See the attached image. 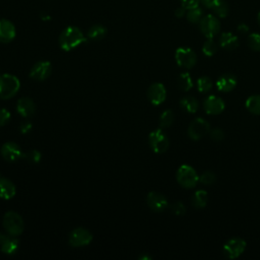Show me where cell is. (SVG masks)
Listing matches in <instances>:
<instances>
[{"label": "cell", "mask_w": 260, "mask_h": 260, "mask_svg": "<svg viewBox=\"0 0 260 260\" xmlns=\"http://www.w3.org/2000/svg\"><path fill=\"white\" fill-rule=\"evenodd\" d=\"M86 42L82 31L77 27H67L59 36V46L63 51H71Z\"/></svg>", "instance_id": "6da1fadb"}, {"label": "cell", "mask_w": 260, "mask_h": 260, "mask_svg": "<svg viewBox=\"0 0 260 260\" xmlns=\"http://www.w3.org/2000/svg\"><path fill=\"white\" fill-rule=\"evenodd\" d=\"M21 88L19 78L13 74L0 75V99L9 100L16 96Z\"/></svg>", "instance_id": "7a4b0ae2"}, {"label": "cell", "mask_w": 260, "mask_h": 260, "mask_svg": "<svg viewBox=\"0 0 260 260\" xmlns=\"http://www.w3.org/2000/svg\"><path fill=\"white\" fill-rule=\"evenodd\" d=\"M4 228L8 235L20 236L25 230V223L22 216L16 211H8L4 216Z\"/></svg>", "instance_id": "3957f363"}, {"label": "cell", "mask_w": 260, "mask_h": 260, "mask_svg": "<svg viewBox=\"0 0 260 260\" xmlns=\"http://www.w3.org/2000/svg\"><path fill=\"white\" fill-rule=\"evenodd\" d=\"M176 178L178 183L186 189H191L199 182V175L195 169L188 165H182L177 171Z\"/></svg>", "instance_id": "277c9868"}, {"label": "cell", "mask_w": 260, "mask_h": 260, "mask_svg": "<svg viewBox=\"0 0 260 260\" xmlns=\"http://www.w3.org/2000/svg\"><path fill=\"white\" fill-rule=\"evenodd\" d=\"M199 28L201 33L207 39H213L220 33L221 23L216 17L212 15H206L199 22Z\"/></svg>", "instance_id": "5b68a950"}, {"label": "cell", "mask_w": 260, "mask_h": 260, "mask_svg": "<svg viewBox=\"0 0 260 260\" xmlns=\"http://www.w3.org/2000/svg\"><path fill=\"white\" fill-rule=\"evenodd\" d=\"M210 133V125L209 123L202 119V118H196L194 119L188 126L187 134L188 137L192 141H199L206 137Z\"/></svg>", "instance_id": "8992f818"}, {"label": "cell", "mask_w": 260, "mask_h": 260, "mask_svg": "<svg viewBox=\"0 0 260 260\" xmlns=\"http://www.w3.org/2000/svg\"><path fill=\"white\" fill-rule=\"evenodd\" d=\"M149 145L157 154H163L169 149V139L162 129H157L149 137Z\"/></svg>", "instance_id": "52a82bcc"}, {"label": "cell", "mask_w": 260, "mask_h": 260, "mask_svg": "<svg viewBox=\"0 0 260 260\" xmlns=\"http://www.w3.org/2000/svg\"><path fill=\"white\" fill-rule=\"evenodd\" d=\"M175 59L177 64L185 69L193 68L197 62L196 53L191 48L187 47L178 48L175 53Z\"/></svg>", "instance_id": "ba28073f"}, {"label": "cell", "mask_w": 260, "mask_h": 260, "mask_svg": "<svg viewBox=\"0 0 260 260\" xmlns=\"http://www.w3.org/2000/svg\"><path fill=\"white\" fill-rule=\"evenodd\" d=\"M245 250L246 242L241 238H232L223 247V253L229 259H236L240 257Z\"/></svg>", "instance_id": "9c48e42d"}, {"label": "cell", "mask_w": 260, "mask_h": 260, "mask_svg": "<svg viewBox=\"0 0 260 260\" xmlns=\"http://www.w3.org/2000/svg\"><path fill=\"white\" fill-rule=\"evenodd\" d=\"M92 241V233L84 228H76L69 235V245L75 248L88 246Z\"/></svg>", "instance_id": "30bf717a"}, {"label": "cell", "mask_w": 260, "mask_h": 260, "mask_svg": "<svg viewBox=\"0 0 260 260\" xmlns=\"http://www.w3.org/2000/svg\"><path fill=\"white\" fill-rule=\"evenodd\" d=\"M147 96H148L149 101L153 105L158 106V105L163 104L167 98V91H166L165 85L160 82L153 83L148 90Z\"/></svg>", "instance_id": "8fae6325"}, {"label": "cell", "mask_w": 260, "mask_h": 260, "mask_svg": "<svg viewBox=\"0 0 260 260\" xmlns=\"http://www.w3.org/2000/svg\"><path fill=\"white\" fill-rule=\"evenodd\" d=\"M52 71V65L49 61L37 62L30 71V77L37 81H42L48 78Z\"/></svg>", "instance_id": "7c38bea8"}, {"label": "cell", "mask_w": 260, "mask_h": 260, "mask_svg": "<svg viewBox=\"0 0 260 260\" xmlns=\"http://www.w3.org/2000/svg\"><path fill=\"white\" fill-rule=\"evenodd\" d=\"M0 153H2L3 158L10 162V163H14L19 161L20 159H22L24 157V153L21 150L20 146L14 142H9L6 143L3 147L2 150H0Z\"/></svg>", "instance_id": "4fadbf2b"}, {"label": "cell", "mask_w": 260, "mask_h": 260, "mask_svg": "<svg viewBox=\"0 0 260 260\" xmlns=\"http://www.w3.org/2000/svg\"><path fill=\"white\" fill-rule=\"evenodd\" d=\"M203 109L208 115H219L225 110V102L216 96H209L203 102Z\"/></svg>", "instance_id": "5bb4252c"}, {"label": "cell", "mask_w": 260, "mask_h": 260, "mask_svg": "<svg viewBox=\"0 0 260 260\" xmlns=\"http://www.w3.org/2000/svg\"><path fill=\"white\" fill-rule=\"evenodd\" d=\"M147 203L148 206L155 212H162L168 207V200L167 198L156 191H152L147 196Z\"/></svg>", "instance_id": "9a60e30c"}, {"label": "cell", "mask_w": 260, "mask_h": 260, "mask_svg": "<svg viewBox=\"0 0 260 260\" xmlns=\"http://www.w3.org/2000/svg\"><path fill=\"white\" fill-rule=\"evenodd\" d=\"M17 36L15 25L9 20H0V42L10 43Z\"/></svg>", "instance_id": "2e32d148"}, {"label": "cell", "mask_w": 260, "mask_h": 260, "mask_svg": "<svg viewBox=\"0 0 260 260\" xmlns=\"http://www.w3.org/2000/svg\"><path fill=\"white\" fill-rule=\"evenodd\" d=\"M237 85V78L233 74H224L222 75L218 81H216V88L222 93L232 92Z\"/></svg>", "instance_id": "e0dca14e"}, {"label": "cell", "mask_w": 260, "mask_h": 260, "mask_svg": "<svg viewBox=\"0 0 260 260\" xmlns=\"http://www.w3.org/2000/svg\"><path fill=\"white\" fill-rule=\"evenodd\" d=\"M17 111L22 117L29 118L34 115L36 111V105L30 98L24 97L18 101Z\"/></svg>", "instance_id": "ac0fdd59"}, {"label": "cell", "mask_w": 260, "mask_h": 260, "mask_svg": "<svg viewBox=\"0 0 260 260\" xmlns=\"http://www.w3.org/2000/svg\"><path fill=\"white\" fill-rule=\"evenodd\" d=\"M240 45L239 39L236 35H234L231 32H226L223 33L220 37V46L225 49V50H229V51H233L235 49H237Z\"/></svg>", "instance_id": "d6986e66"}, {"label": "cell", "mask_w": 260, "mask_h": 260, "mask_svg": "<svg viewBox=\"0 0 260 260\" xmlns=\"http://www.w3.org/2000/svg\"><path fill=\"white\" fill-rule=\"evenodd\" d=\"M17 193L16 185L8 178H0V198L9 200L15 197Z\"/></svg>", "instance_id": "ffe728a7"}, {"label": "cell", "mask_w": 260, "mask_h": 260, "mask_svg": "<svg viewBox=\"0 0 260 260\" xmlns=\"http://www.w3.org/2000/svg\"><path fill=\"white\" fill-rule=\"evenodd\" d=\"M208 202V193L205 190H197L191 197V204L197 209L204 208Z\"/></svg>", "instance_id": "44dd1931"}, {"label": "cell", "mask_w": 260, "mask_h": 260, "mask_svg": "<svg viewBox=\"0 0 260 260\" xmlns=\"http://www.w3.org/2000/svg\"><path fill=\"white\" fill-rule=\"evenodd\" d=\"M107 28L103 25H94L92 26L89 31H88V37L89 39L91 40H94V41H100L102 39H104L107 35Z\"/></svg>", "instance_id": "7402d4cb"}, {"label": "cell", "mask_w": 260, "mask_h": 260, "mask_svg": "<svg viewBox=\"0 0 260 260\" xmlns=\"http://www.w3.org/2000/svg\"><path fill=\"white\" fill-rule=\"evenodd\" d=\"M19 247H20L19 240H17L13 236H8V238L6 239L4 244L0 246V249H2V251L6 254L13 255L19 250Z\"/></svg>", "instance_id": "603a6c76"}, {"label": "cell", "mask_w": 260, "mask_h": 260, "mask_svg": "<svg viewBox=\"0 0 260 260\" xmlns=\"http://www.w3.org/2000/svg\"><path fill=\"white\" fill-rule=\"evenodd\" d=\"M180 107L188 113H196L199 109L198 101L193 97H184L180 101Z\"/></svg>", "instance_id": "cb8c5ba5"}, {"label": "cell", "mask_w": 260, "mask_h": 260, "mask_svg": "<svg viewBox=\"0 0 260 260\" xmlns=\"http://www.w3.org/2000/svg\"><path fill=\"white\" fill-rule=\"evenodd\" d=\"M177 84L179 90L183 92H188L193 88V81L188 72H182L177 79Z\"/></svg>", "instance_id": "d4e9b609"}, {"label": "cell", "mask_w": 260, "mask_h": 260, "mask_svg": "<svg viewBox=\"0 0 260 260\" xmlns=\"http://www.w3.org/2000/svg\"><path fill=\"white\" fill-rule=\"evenodd\" d=\"M245 106L250 113L254 115H260V95H254L249 97L246 100Z\"/></svg>", "instance_id": "484cf974"}, {"label": "cell", "mask_w": 260, "mask_h": 260, "mask_svg": "<svg viewBox=\"0 0 260 260\" xmlns=\"http://www.w3.org/2000/svg\"><path fill=\"white\" fill-rule=\"evenodd\" d=\"M219 50V45L216 44V42L213 39H207L202 47V52L205 56L211 57L213 56Z\"/></svg>", "instance_id": "4316f807"}, {"label": "cell", "mask_w": 260, "mask_h": 260, "mask_svg": "<svg viewBox=\"0 0 260 260\" xmlns=\"http://www.w3.org/2000/svg\"><path fill=\"white\" fill-rule=\"evenodd\" d=\"M212 11L216 15V17L225 19L229 15L230 9L226 0H220V2L212 8Z\"/></svg>", "instance_id": "83f0119b"}, {"label": "cell", "mask_w": 260, "mask_h": 260, "mask_svg": "<svg viewBox=\"0 0 260 260\" xmlns=\"http://www.w3.org/2000/svg\"><path fill=\"white\" fill-rule=\"evenodd\" d=\"M203 17H204L203 11L199 7L187 10V12H186V18H187L188 22L191 24L199 23Z\"/></svg>", "instance_id": "f1b7e54d"}, {"label": "cell", "mask_w": 260, "mask_h": 260, "mask_svg": "<svg viewBox=\"0 0 260 260\" xmlns=\"http://www.w3.org/2000/svg\"><path fill=\"white\" fill-rule=\"evenodd\" d=\"M173 121H174V114H173L171 110H166L160 116V120H159L160 127L162 129L169 128L173 124Z\"/></svg>", "instance_id": "f546056e"}, {"label": "cell", "mask_w": 260, "mask_h": 260, "mask_svg": "<svg viewBox=\"0 0 260 260\" xmlns=\"http://www.w3.org/2000/svg\"><path fill=\"white\" fill-rule=\"evenodd\" d=\"M212 88V81L208 76H202L197 80V89L200 93H208Z\"/></svg>", "instance_id": "4dcf8cb0"}, {"label": "cell", "mask_w": 260, "mask_h": 260, "mask_svg": "<svg viewBox=\"0 0 260 260\" xmlns=\"http://www.w3.org/2000/svg\"><path fill=\"white\" fill-rule=\"evenodd\" d=\"M216 181V175L212 171H205L199 176V182L204 185H212Z\"/></svg>", "instance_id": "1f68e13d"}, {"label": "cell", "mask_w": 260, "mask_h": 260, "mask_svg": "<svg viewBox=\"0 0 260 260\" xmlns=\"http://www.w3.org/2000/svg\"><path fill=\"white\" fill-rule=\"evenodd\" d=\"M248 46L250 49L256 52H260V34L254 33L248 37Z\"/></svg>", "instance_id": "d6a6232c"}, {"label": "cell", "mask_w": 260, "mask_h": 260, "mask_svg": "<svg viewBox=\"0 0 260 260\" xmlns=\"http://www.w3.org/2000/svg\"><path fill=\"white\" fill-rule=\"evenodd\" d=\"M23 158L31 164H38V163H40V161L42 159V155L39 151L32 150V151H29L28 153L24 154Z\"/></svg>", "instance_id": "836d02e7"}, {"label": "cell", "mask_w": 260, "mask_h": 260, "mask_svg": "<svg viewBox=\"0 0 260 260\" xmlns=\"http://www.w3.org/2000/svg\"><path fill=\"white\" fill-rule=\"evenodd\" d=\"M209 136H210V139L213 141V142H216V143H220L222 141H224L226 135L224 133V130L221 129V128H213V129H210V133H209Z\"/></svg>", "instance_id": "e575fe53"}, {"label": "cell", "mask_w": 260, "mask_h": 260, "mask_svg": "<svg viewBox=\"0 0 260 260\" xmlns=\"http://www.w3.org/2000/svg\"><path fill=\"white\" fill-rule=\"evenodd\" d=\"M171 211L174 213V214H176V215H179V216H181V215H184L185 213H186V207H185V205L182 203V202H175V203H173L172 204V206H171Z\"/></svg>", "instance_id": "d590c367"}, {"label": "cell", "mask_w": 260, "mask_h": 260, "mask_svg": "<svg viewBox=\"0 0 260 260\" xmlns=\"http://www.w3.org/2000/svg\"><path fill=\"white\" fill-rule=\"evenodd\" d=\"M12 118L11 112L7 109H0V126L7 125Z\"/></svg>", "instance_id": "8d00e7d4"}, {"label": "cell", "mask_w": 260, "mask_h": 260, "mask_svg": "<svg viewBox=\"0 0 260 260\" xmlns=\"http://www.w3.org/2000/svg\"><path fill=\"white\" fill-rule=\"evenodd\" d=\"M180 2L182 7H184L186 10L197 8L201 4V0H180Z\"/></svg>", "instance_id": "74e56055"}, {"label": "cell", "mask_w": 260, "mask_h": 260, "mask_svg": "<svg viewBox=\"0 0 260 260\" xmlns=\"http://www.w3.org/2000/svg\"><path fill=\"white\" fill-rule=\"evenodd\" d=\"M32 128H33V125H32V123H31V122H28V121H25V122H23V123L21 124V126H20V130H21V133H22V134H24V135H26V134L30 133L31 130H32Z\"/></svg>", "instance_id": "f35d334b"}, {"label": "cell", "mask_w": 260, "mask_h": 260, "mask_svg": "<svg viewBox=\"0 0 260 260\" xmlns=\"http://www.w3.org/2000/svg\"><path fill=\"white\" fill-rule=\"evenodd\" d=\"M220 2V0H201V4L203 5L204 8L206 9H209V10H212V8L218 4Z\"/></svg>", "instance_id": "ab89813d"}, {"label": "cell", "mask_w": 260, "mask_h": 260, "mask_svg": "<svg viewBox=\"0 0 260 260\" xmlns=\"http://www.w3.org/2000/svg\"><path fill=\"white\" fill-rule=\"evenodd\" d=\"M186 12H187V10H186L184 7L181 6L180 8H177V9H176V11H175V16L180 19V18L186 16Z\"/></svg>", "instance_id": "60d3db41"}, {"label": "cell", "mask_w": 260, "mask_h": 260, "mask_svg": "<svg viewBox=\"0 0 260 260\" xmlns=\"http://www.w3.org/2000/svg\"><path fill=\"white\" fill-rule=\"evenodd\" d=\"M238 31L240 32V33H242V34H246V33H248L249 32V27L246 25V24H240L239 26H238Z\"/></svg>", "instance_id": "b9f144b4"}, {"label": "cell", "mask_w": 260, "mask_h": 260, "mask_svg": "<svg viewBox=\"0 0 260 260\" xmlns=\"http://www.w3.org/2000/svg\"><path fill=\"white\" fill-rule=\"evenodd\" d=\"M8 238V236L6 235V234H3V233H0V246H2L3 244H4V242L6 241V239Z\"/></svg>", "instance_id": "7bdbcfd3"}, {"label": "cell", "mask_w": 260, "mask_h": 260, "mask_svg": "<svg viewBox=\"0 0 260 260\" xmlns=\"http://www.w3.org/2000/svg\"><path fill=\"white\" fill-rule=\"evenodd\" d=\"M141 259H152V257L151 256H142V257H140Z\"/></svg>", "instance_id": "ee69618b"}, {"label": "cell", "mask_w": 260, "mask_h": 260, "mask_svg": "<svg viewBox=\"0 0 260 260\" xmlns=\"http://www.w3.org/2000/svg\"><path fill=\"white\" fill-rule=\"evenodd\" d=\"M257 21H258V24L260 25V12H259V14H258V16H257Z\"/></svg>", "instance_id": "f6af8a7d"}, {"label": "cell", "mask_w": 260, "mask_h": 260, "mask_svg": "<svg viewBox=\"0 0 260 260\" xmlns=\"http://www.w3.org/2000/svg\"><path fill=\"white\" fill-rule=\"evenodd\" d=\"M0 178H2V174H0Z\"/></svg>", "instance_id": "bcb514c9"}]
</instances>
